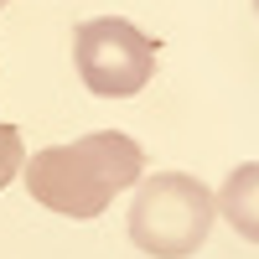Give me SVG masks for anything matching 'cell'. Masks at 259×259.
I'll return each mask as SVG.
<instances>
[{"label": "cell", "instance_id": "cell-1", "mask_svg": "<svg viewBox=\"0 0 259 259\" xmlns=\"http://www.w3.org/2000/svg\"><path fill=\"white\" fill-rule=\"evenodd\" d=\"M26 192L62 218H99L124 187L145 177V150L124 130H94L73 145H47L21 166Z\"/></svg>", "mask_w": 259, "mask_h": 259}, {"label": "cell", "instance_id": "cell-2", "mask_svg": "<svg viewBox=\"0 0 259 259\" xmlns=\"http://www.w3.org/2000/svg\"><path fill=\"white\" fill-rule=\"evenodd\" d=\"M218 218L212 192L187 177V171H156V177L135 182V202H130V239L150 259H192Z\"/></svg>", "mask_w": 259, "mask_h": 259}, {"label": "cell", "instance_id": "cell-3", "mask_svg": "<svg viewBox=\"0 0 259 259\" xmlns=\"http://www.w3.org/2000/svg\"><path fill=\"white\" fill-rule=\"evenodd\" d=\"M73 62L99 99H135L156 78V41L119 16H94L73 31Z\"/></svg>", "mask_w": 259, "mask_h": 259}, {"label": "cell", "instance_id": "cell-4", "mask_svg": "<svg viewBox=\"0 0 259 259\" xmlns=\"http://www.w3.org/2000/svg\"><path fill=\"white\" fill-rule=\"evenodd\" d=\"M218 212L233 223V233H244L249 244H259V161H244L228 171V182L218 197Z\"/></svg>", "mask_w": 259, "mask_h": 259}, {"label": "cell", "instance_id": "cell-5", "mask_svg": "<svg viewBox=\"0 0 259 259\" xmlns=\"http://www.w3.org/2000/svg\"><path fill=\"white\" fill-rule=\"evenodd\" d=\"M26 166V145H21V130L16 124H0V187H11Z\"/></svg>", "mask_w": 259, "mask_h": 259}, {"label": "cell", "instance_id": "cell-6", "mask_svg": "<svg viewBox=\"0 0 259 259\" xmlns=\"http://www.w3.org/2000/svg\"><path fill=\"white\" fill-rule=\"evenodd\" d=\"M254 11H259V0H254Z\"/></svg>", "mask_w": 259, "mask_h": 259}, {"label": "cell", "instance_id": "cell-7", "mask_svg": "<svg viewBox=\"0 0 259 259\" xmlns=\"http://www.w3.org/2000/svg\"><path fill=\"white\" fill-rule=\"evenodd\" d=\"M0 6H6V0H0Z\"/></svg>", "mask_w": 259, "mask_h": 259}]
</instances>
